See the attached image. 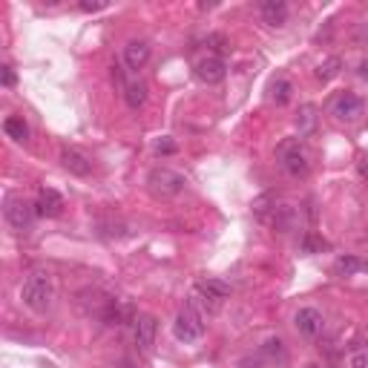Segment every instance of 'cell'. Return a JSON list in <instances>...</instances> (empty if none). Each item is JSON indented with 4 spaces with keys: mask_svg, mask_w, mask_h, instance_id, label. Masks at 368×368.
Instances as JSON below:
<instances>
[{
    "mask_svg": "<svg viewBox=\"0 0 368 368\" xmlns=\"http://www.w3.org/2000/svg\"><path fill=\"white\" fill-rule=\"evenodd\" d=\"M21 299H23V305L35 314L50 311L52 299H55V279L50 270H32L21 285Z\"/></svg>",
    "mask_w": 368,
    "mask_h": 368,
    "instance_id": "6da1fadb",
    "label": "cell"
},
{
    "mask_svg": "<svg viewBox=\"0 0 368 368\" xmlns=\"http://www.w3.org/2000/svg\"><path fill=\"white\" fill-rule=\"evenodd\" d=\"M173 334H175V340L179 343H199L204 337V316L199 311V299L196 296L179 308L175 323H173Z\"/></svg>",
    "mask_w": 368,
    "mask_h": 368,
    "instance_id": "7a4b0ae2",
    "label": "cell"
},
{
    "mask_svg": "<svg viewBox=\"0 0 368 368\" xmlns=\"http://www.w3.org/2000/svg\"><path fill=\"white\" fill-rule=\"evenodd\" d=\"M184 187H187V179L170 167H153L147 173V190L155 199H175L179 193H184Z\"/></svg>",
    "mask_w": 368,
    "mask_h": 368,
    "instance_id": "3957f363",
    "label": "cell"
},
{
    "mask_svg": "<svg viewBox=\"0 0 368 368\" xmlns=\"http://www.w3.org/2000/svg\"><path fill=\"white\" fill-rule=\"evenodd\" d=\"M35 216H38L35 204H29L23 196L6 193V199H3V219H6V225H9L14 233H29Z\"/></svg>",
    "mask_w": 368,
    "mask_h": 368,
    "instance_id": "277c9868",
    "label": "cell"
},
{
    "mask_svg": "<svg viewBox=\"0 0 368 368\" xmlns=\"http://www.w3.org/2000/svg\"><path fill=\"white\" fill-rule=\"evenodd\" d=\"M279 167L291 175V179H305L311 162H308V153L299 141H285L279 147Z\"/></svg>",
    "mask_w": 368,
    "mask_h": 368,
    "instance_id": "5b68a950",
    "label": "cell"
},
{
    "mask_svg": "<svg viewBox=\"0 0 368 368\" xmlns=\"http://www.w3.org/2000/svg\"><path fill=\"white\" fill-rule=\"evenodd\" d=\"M228 296H230V285L228 282H221V279H202V282H196V299L202 302L207 311H216Z\"/></svg>",
    "mask_w": 368,
    "mask_h": 368,
    "instance_id": "8992f818",
    "label": "cell"
},
{
    "mask_svg": "<svg viewBox=\"0 0 368 368\" xmlns=\"http://www.w3.org/2000/svg\"><path fill=\"white\" fill-rule=\"evenodd\" d=\"M155 334H158V323L153 314H138L133 319V340H136V348L141 354H150L153 345H155Z\"/></svg>",
    "mask_w": 368,
    "mask_h": 368,
    "instance_id": "52a82bcc",
    "label": "cell"
},
{
    "mask_svg": "<svg viewBox=\"0 0 368 368\" xmlns=\"http://www.w3.org/2000/svg\"><path fill=\"white\" fill-rule=\"evenodd\" d=\"M294 325L299 331V337L316 340L319 334L325 331V316H323V311H316V308H299L294 314Z\"/></svg>",
    "mask_w": 368,
    "mask_h": 368,
    "instance_id": "ba28073f",
    "label": "cell"
},
{
    "mask_svg": "<svg viewBox=\"0 0 368 368\" xmlns=\"http://www.w3.org/2000/svg\"><path fill=\"white\" fill-rule=\"evenodd\" d=\"M121 61H124L127 72L138 75L144 67H147V61H150V43L147 41H138V38L127 41L124 43V52H121Z\"/></svg>",
    "mask_w": 368,
    "mask_h": 368,
    "instance_id": "9c48e42d",
    "label": "cell"
},
{
    "mask_svg": "<svg viewBox=\"0 0 368 368\" xmlns=\"http://www.w3.org/2000/svg\"><path fill=\"white\" fill-rule=\"evenodd\" d=\"M331 116L337 121H357L362 116V98L354 92H343L331 104Z\"/></svg>",
    "mask_w": 368,
    "mask_h": 368,
    "instance_id": "30bf717a",
    "label": "cell"
},
{
    "mask_svg": "<svg viewBox=\"0 0 368 368\" xmlns=\"http://www.w3.org/2000/svg\"><path fill=\"white\" fill-rule=\"evenodd\" d=\"M225 75H228V67L219 55H207L196 63V78L202 84H219V81H225Z\"/></svg>",
    "mask_w": 368,
    "mask_h": 368,
    "instance_id": "8fae6325",
    "label": "cell"
},
{
    "mask_svg": "<svg viewBox=\"0 0 368 368\" xmlns=\"http://www.w3.org/2000/svg\"><path fill=\"white\" fill-rule=\"evenodd\" d=\"M63 207H67V202H63V196L58 193V190H52V187H41L38 190V202H35L38 216L55 219V216L63 213Z\"/></svg>",
    "mask_w": 368,
    "mask_h": 368,
    "instance_id": "7c38bea8",
    "label": "cell"
},
{
    "mask_svg": "<svg viewBox=\"0 0 368 368\" xmlns=\"http://www.w3.org/2000/svg\"><path fill=\"white\" fill-rule=\"evenodd\" d=\"M61 164L67 173L78 175V179H87V175L92 173V162L81 153V150H75V147H63L61 150Z\"/></svg>",
    "mask_w": 368,
    "mask_h": 368,
    "instance_id": "4fadbf2b",
    "label": "cell"
},
{
    "mask_svg": "<svg viewBox=\"0 0 368 368\" xmlns=\"http://www.w3.org/2000/svg\"><path fill=\"white\" fill-rule=\"evenodd\" d=\"M259 14L262 21L268 26H285L288 23V3L285 0H265V3H259Z\"/></svg>",
    "mask_w": 368,
    "mask_h": 368,
    "instance_id": "5bb4252c",
    "label": "cell"
},
{
    "mask_svg": "<svg viewBox=\"0 0 368 368\" xmlns=\"http://www.w3.org/2000/svg\"><path fill=\"white\" fill-rule=\"evenodd\" d=\"M124 101L130 109H141L144 104H147V84L138 81V78H133V81L124 84Z\"/></svg>",
    "mask_w": 368,
    "mask_h": 368,
    "instance_id": "9a60e30c",
    "label": "cell"
},
{
    "mask_svg": "<svg viewBox=\"0 0 368 368\" xmlns=\"http://www.w3.org/2000/svg\"><path fill=\"white\" fill-rule=\"evenodd\" d=\"M291 95H294V84L288 81V78H274V81H270V87H268V98L274 101L277 107H282V104L291 101Z\"/></svg>",
    "mask_w": 368,
    "mask_h": 368,
    "instance_id": "2e32d148",
    "label": "cell"
},
{
    "mask_svg": "<svg viewBox=\"0 0 368 368\" xmlns=\"http://www.w3.org/2000/svg\"><path fill=\"white\" fill-rule=\"evenodd\" d=\"M362 270H365V262L357 259V256H351V253L337 256V262H334V274L337 277H357Z\"/></svg>",
    "mask_w": 368,
    "mask_h": 368,
    "instance_id": "e0dca14e",
    "label": "cell"
},
{
    "mask_svg": "<svg viewBox=\"0 0 368 368\" xmlns=\"http://www.w3.org/2000/svg\"><path fill=\"white\" fill-rule=\"evenodd\" d=\"M343 72V58L340 55H331V58H325L323 63L316 67V81H323V84H328V81H334Z\"/></svg>",
    "mask_w": 368,
    "mask_h": 368,
    "instance_id": "ac0fdd59",
    "label": "cell"
},
{
    "mask_svg": "<svg viewBox=\"0 0 368 368\" xmlns=\"http://www.w3.org/2000/svg\"><path fill=\"white\" fill-rule=\"evenodd\" d=\"M314 127H316V109L311 104L299 107V113H296V130H299V136H311Z\"/></svg>",
    "mask_w": 368,
    "mask_h": 368,
    "instance_id": "d6986e66",
    "label": "cell"
},
{
    "mask_svg": "<svg viewBox=\"0 0 368 368\" xmlns=\"http://www.w3.org/2000/svg\"><path fill=\"white\" fill-rule=\"evenodd\" d=\"M3 130H6V136L14 138V141H29V127H26V121L18 118V116H9V118L3 121Z\"/></svg>",
    "mask_w": 368,
    "mask_h": 368,
    "instance_id": "ffe728a7",
    "label": "cell"
},
{
    "mask_svg": "<svg viewBox=\"0 0 368 368\" xmlns=\"http://www.w3.org/2000/svg\"><path fill=\"white\" fill-rule=\"evenodd\" d=\"M262 351H265V354H268L270 360H279V362H285V348H282V340H279V337H270V340H265Z\"/></svg>",
    "mask_w": 368,
    "mask_h": 368,
    "instance_id": "44dd1931",
    "label": "cell"
},
{
    "mask_svg": "<svg viewBox=\"0 0 368 368\" xmlns=\"http://www.w3.org/2000/svg\"><path fill=\"white\" fill-rule=\"evenodd\" d=\"M323 248H328V242H325V239H319V236H314V233H308L305 239H302V250H305V253L323 250Z\"/></svg>",
    "mask_w": 368,
    "mask_h": 368,
    "instance_id": "7402d4cb",
    "label": "cell"
},
{
    "mask_svg": "<svg viewBox=\"0 0 368 368\" xmlns=\"http://www.w3.org/2000/svg\"><path fill=\"white\" fill-rule=\"evenodd\" d=\"M348 368H368V351H354L348 357Z\"/></svg>",
    "mask_w": 368,
    "mask_h": 368,
    "instance_id": "603a6c76",
    "label": "cell"
},
{
    "mask_svg": "<svg viewBox=\"0 0 368 368\" xmlns=\"http://www.w3.org/2000/svg\"><path fill=\"white\" fill-rule=\"evenodd\" d=\"M236 368H265V362H262V357H242V360H239L236 362Z\"/></svg>",
    "mask_w": 368,
    "mask_h": 368,
    "instance_id": "cb8c5ba5",
    "label": "cell"
},
{
    "mask_svg": "<svg viewBox=\"0 0 368 368\" xmlns=\"http://www.w3.org/2000/svg\"><path fill=\"white\" fill-rule=\"evenodd\" d=\"M155 153H158V155H170V153H175V144H173L170 138H162V141L155 144Z\"/></svg>",
    "mask_w": 368,
    "mask_h": 368,
    "instance_id": "d4e9b609",
    "label": "cell"
},
{
    "mask_svg": "<svg viewBox=\"0 0 368 368\" xmlns=\"http://www.w3.org/2000/svg\"><path fill=\"white\" fill-rule=\"evenodd\" d=\"M0 75H3V87H14V69L9 67V63L0 69Z\"/></svg>",
    "mask_w": 368,
    "mask_h": 368,
    "instance_id": "484cf974",
    "label": "cell"
},
{
    "mask_svg": "<svg viewBox=\"0 0 368 368\" xmlns=\"http://www.w3.org/2000/svg\"><path fill=\"white\" fill-rule=\"evenodd\" d=\"M81 12H101V9H107V3H89V0H81Z\"/></svg>",
    "mask_w": 368,
    "mask_h": 368,
    "instance_id": "4316f807",
    "label": "cell"
},
{
    "mask_svg": "<svg viewBox=\"0 0 368 368\" xmlns=\"http://www.w3.org/2000/svg\"><path fill=\"white\" fill-rule=\"evenodd\" d=\"M357 75H360V78H362V81L368 84V58H365V61L360 63V69H357Z\"/></svg>",
    "mask_w": 368,
    "mask_h": 368,
    "instance_id": "83f0119b",
    "label": "cell"
}]
</instances>
